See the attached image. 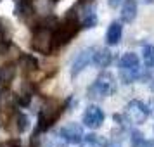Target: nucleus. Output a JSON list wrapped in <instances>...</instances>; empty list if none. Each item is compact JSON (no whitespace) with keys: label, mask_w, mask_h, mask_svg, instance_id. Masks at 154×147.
<instances>
[{"label":"nucleus","mask_w":154,"mask_h":147,"mask_svg":"<svg viewBox=\"0 0 154 147\" xmlns=\"http://www.w3.org/2000/svg\"><path fill=\"white\" fill-rule=\"evenodd\" d=\"M80 31V21H78L75 11H69V14L66 16V21L59 24L54 31H52V45L54 47H63L69 42L73 36H76Z\"/></svg>","instance_id":"nucleus-1"},{"label":"nucleus","mask_w":154,"mask_h":147,"mask_svg":"<svg viewBox=\"0 0 154 147\" xmlns=\"http://www.w3.org/2000/svg\"><path fill=\"white\" fill-rule=\"evenodd\" d=\"M119 76L123 83H133L140 76V59L133 52H126L119 59Z\"/></svg>","instance_id":"nucleus-2"},{"label":"nucleus","mask_w":154,"mask_h":147,"mask_svg":"<svg viewBox=\"0 0 154 147\" xmlns=\"http://www.w3.org/2000/svg\"><path fill=\"white\" fill-rule=\"evenodd\" d=\"M118 88V85H116V78L112 76L111 73H100L97 76V80L94 81V85L90 87V90H88V95L90 97H109L112 95L114 92Z\"/></svg>","instance_id":"nucleus-3"},{"label":"nucleus","mask_w":154,"mask_h":147,"mask_svg":"<svg viewBox=\"0 0 154 147\" xmlns=\"http://www.w3.org/2000/svg\"><path fill=\"white\" fill-rule=\"evenodd\" d=\"M61 112H63V106L57 100H47L38 114V130L42 132L49 130L52 123H56V119L61 116Z\"/></svg>","instance_id":"nucleus-4"},{"label":"nucleus","mask_w":154,"mask_h":147,"mask_svg":"<svg viewBox=\"0 0 154 147\" xmlns=\"http://www.w3.org/2000/svg\"><path fill=\"white\" fill-rule=\"evenodd\" d=\"M151 114V107L144 104L142 100H130L125 106V116L128 121H132L135 125H142Z\"/></svg>","instance_id":"nucleus-5"},{"label":"nucleus","mask_w":154,"mask_h":147,"mask_svg":"<svg viewBox=\"0 0 154 147\" xmlns=\"http://www.w3.org/2000/svg\"><path fill=\"white\" fill-rule=\"evenodd\" d=\"M31 47H33L36 52H40V54H45V56L50 54L52 49H54V45H52V31H50L47 26L38 28L35 31V35H33Z\"/></svg>","instance_id":"nucleus-6"},{"label":"nucleus","mask_w":154,"mask_h":147,"mask_svg":"<svg viewBox=\"0 0 154 147\" xmlns=\"http://www.w3.org/2000/svg\"><path fill=\"white\" fill-rule=\"evenodd\" d=\"M102 123H104V111L95 104L88 106L83 112V125L90 130H97L102 126Z\"/></svg>","instance_id":"nucleus-7"},{"label":"nucleus","mask_w":154,"mask_h":147,"mask_svg":"<svg viewBox=\"0 0 154 147\" xmlns=\"http://www.w3.org/2000/svg\"><path fill=\"white\" fill-rule=\"evenodd\" d=\"M61 137L68 144H80L83 140V128L78 123H68L61 128Z\"/></svg>","instance_id":"nucleus-8"},{"label":"nucleus","mask_w":154,"mask_h":147,"mask_svg":"<svg viewBox=\"0 0 154 147\" xmlns=\"http://www.w3.org/2000/svg\"><path fill=\"white\" fill-rule=\"evenodd\" d=\"M94 57V49H85L76 56V59L73 61V68H71V76H76L80 71H83L88 64L92 63Z\"/></svg>","instance_id":"nucleus-9"},{"label":"nucleus","mask_w":154,"mask_h":147,"mask_svg":"<svg viewBox=\"0 0 154 147\" xmlns=\"http://www.w3.org/2000/svg\"><path fill=\"white\" fill-rule=\"evenodd\" d=\"M121 36H123V26H121V23L112 21L109 24V28H107V33H106V43L111 45V47L112 45H118Z\"/></svg>","instance_id":"nucleus-10"},{"label":"nucleus","mask_w":154,"mask_h":147,"mask_svg":"<svg viewBox=\"0 0 154 147\" xmlns=\"http://www.w3.org/2000/svg\"><path fill=\"white\" fill-rule=\"evenodd\" d=\"M137 17V0H125L121 5V21L133 23Z\"/></svg>","instance_id":"nucleus-11"},{"label":"nucleus","mask_w":154,"mask_h":147,"mask_svg":"<svg viewBox=\"0 0 154 147\" xmlns=\"http://www.w3.org/2000/svg\"><path fill=\"white\" fill-rule=\"evenodd\" d=\"M92 63L95 64L97 68H107L112 63V54L109 49H99L94 50V57H92Z\"/></svg>","instance_id":"nucleus-12"},{"label":"nucleus","mask_w":154,"mask_h":147,"mask_svg":"<svg viewBox=\"0 0 154 147\" xmlns=\"http://www.w3.org/2000/svg\"><path fill=\"white\" fill-rule=\"evenodd\" d=\"M78 21H80V24H82L83 28L90 29V28H94V26L97 24V14H95V11H94L92 7H85Z\"/></svg>","instance_id":"nucleus-13"},{"label":"nucleus","mask_w":154,"mask_h":147,"mask_svg":"<svg viewBox=\"0 0 154 147\" xmlns=\"http://www.w3.org/2000/svg\"><path fill=\"white\" fill-rule=\"evenodd\" d=\"M16 76V66L14 64H4L0 68V85L2 87H9L11 81Z\"/></svg>","instance_id":"nucleus-14"},{"label":"nucleus","mask_w":154,"mask_h":147,"mask_svg":"<svg viewBox=\"0 0 154 147\" xmlns=\"http://www.w3.org/2000/svg\"><path fill=\"white\" fill-rule=\"evenodd\" d=\"M80 144L82 147H106V140L95 133H88V135H83V140Z\"/></svg>","instance_id":"nucleus-15"},{"label":"nucleus","mask_w":154,"mask_h":147,"mask_svg":"<svg viewBox=\"0 0 154 147\" xmlns=\"http://www.w3.org/2000/svg\"><path fill=\"white\" fill-rule=\"evenodd\" d=\"M142 61L147 69L154 68V47L152 45H144L142 47Z\"/></svg>","instance_id":"nucleus-16"},{"label":"nucleus","mask_w":154,"mask_h":147,"mask_svg":"<svg viewBox=\"0 0 154 147\" xmlns=\"http://www.w3.org/2000/svg\"><path fill=\"white\" fill-rule=\"evenodd\" d=\"M21 68L24 71H36L38 69V61H36L35 57H31V56H23L21 57Z\"/></svg>","instance_id":"nucleus-17"},{"label":"nucleus","mask_w":154,"mask_h":147,"mask_svg":"<svg viewBox=\"0 0 154 147\" xmlns=\"http://www.w3.org/2000/svg\"><path fill=\"white\" fill-rule=\"evenodd\" d=\"M28 126H29L28 116H24V114H17V130L23 133V132H26V130H28Z\"/></svg>","instance_id":"nucleus-18"},{"label":"nucleus","mask_w":154,"mask_h":147,"mask_svg":"<svg viewBox=\"0 0 154 147\" xmlns=\"http://www.w3.org/2000/svg\"><path fill=\"white\" fill-rule=\"evenodd\" d=\"M68 142L63 139V137H52V140L49 142V147H66Z\"/></svg>","instance_id":"nucleus-19"},{"label":"nucleus","mask_w":154,"mask_h":147,"mask_svg":"<svg viewBox=\"0 0 154 147\" xmlns=\"http://www.w3.org/2000/svg\"><path fill=\"white\" fill-rule=\"evenodd\" d=\"M29 100H31V93H21L19 97H17V102H19V106H28Z\"/></svg>","instance_id":"nucleus-20"},{"label":"nucleus","mask_w":154,"mask_h":147,"mask_svg":"<svg viewBox=\"0 0 154 147\" xmlns=\"http://www.w3.org/2000/svg\"><path fill=\"white\" fill-rule=\"evenodd\" d=\"M133 137H132V140H133V145L137 147V145H140L142 142H144V139H142V133H139V132H133L132 133Z\"/></svg>","instance_id":"nucleus-21"},{"label":"nucleus","mask_w":154,"mask_h":147,"mask_svg":"<svg viewBox=\"0 0 154 147\" xmlns=\"http://www.w3.org/2000/svg\"><path fill=\"white\" fill-rule=\"evenodd\" d=\"M107 4H109V5L114 9V7H118L119 4H121V0H107Z\"/></svg>","instance_id":"nucleus-22"},{"label":"nucleus","mask_w":154,"mask_h":147,"mask_svg":"<svg viewBox=\"0 0 154 147\" xmlns=\"http://www.w3.org/2000/svg\"><path fill=\"white\" fill-rule=\"evenodd\" d=\"M140 147H154V140H146L140 144Z\"/></svg>","instance_id":"nucleus-23"},{"label":"nucleus","mask_w":154,"mask_h":147,"mask_svg":"<svg viewBox=\"0 0 154 147\" xmlns=\"http://www.w3.org/2000/svg\"><path fill=\"white\" fill-rule=\"evenodd\" d=\"M144 4H154V0H144Z\"/></svg>","instance_id":"nucleus-24"},{"label":"nucleus","mask_w":154,"mask_h":147,"mask_svg":"<svg viewBox=\"0 0 154 147\" xmlns=\"http://www.w3.org/2000/svg\"><path fill=\"white\" fill-rule=\"evenodd\" d=\"M52 2H59V0H52Z\"/></svg>","instance_id":"nucleus-25"}]
</instances>
